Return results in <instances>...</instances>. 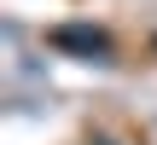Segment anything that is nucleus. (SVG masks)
<instances>
[{"mask_svg":"<svg viewBox=\"0 0 157 145\" xmlns=\"http://www.w3.org/2000/svg\"><path fill=\"white\" fill-rule=\"evenodd\" d=\"M52 41H58V46H76V52H105V46H111L99 29H58Z\"/></svg>","mask_w":157,"mask_h":145,"instance_id":"nucleus-1","label":"nucleus"}]
</instances>
